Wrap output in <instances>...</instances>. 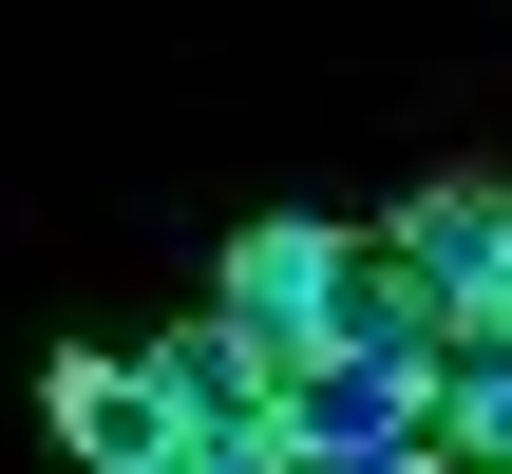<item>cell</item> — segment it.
Masks as SVG:
<instances>
[{
    "instance_id": "6da1fadb",
    "label": "cell",
    "mask_w": 512,
    "mask_h": 474,
    "mask_svg": "<svg viewBox=\"0 0 512 474\" xmlns=\"http://www.w3.org/2000/svg\"><path fill=\"white\" fill-rule=\"evenodd\" d=\"M380 285H399V228H323V209H266V228H228V323L266 342V380L285 361H323V342H361L380 323Z\"/></svg>"
},
{
    "instance_id": "7a4b0ae2",
    "label": "cell",
    "mask_w": 512,
    "mask_h": 474,
    "mask_svg": "<svg viewBox=\"0 0 512 474\" xmlns=\"http://www.w3.org/2000/svg\"><path fill=\"white\" fill-rule=\"evenodd\" d=\"M285 437L304 456H380V437H456V418H437V380L399 342H323V361H285Z\"/></svg>"
},
{
    "instance_id": "3957f363",
    "label": "cell",
    "mask_w": 512,
    "mask_h": 474,
    "mask_svg": "<svg viewBox=\"0 0 512 474\" xmlns=\"http://www.w3.org/2000/svg\"><path fill=\"white\" fill-rule=\"evenodd\" d=\"M38 418H57V456L76 474H133L171 437V399H152V361H114V342H57V380H38Z\"/></svg>"
},
{
    "instance_id": "277c9868",
    "label": "cell",
    "mask_w": 512,
    "mask_h": 474,
    "mask_svg": "<svg viewBox=\"0 0 512 474\" xmlns=\"http://www.w3.org/2000/svg\"><path fill=\"white\" fill-rule=\"evenodd\" d=\"M399 266L437 304H512V190H418L399 209Z\"/></svg>"
},
{
    "instance_id": "5b68a950",
    "label": "cell",
    "mask_w": 512,
    "mask_h": 474,
    "mask_svg": "<svg viewBox=\"0 0 512 474\" xmlns=\"http://www.w3.org/2000/svg\"><path fill=\"white\" fill-rule=\"evenodd\" d=\"M437 418H456V456H475V474H512V323H494V304L456 323V361H437Z\"/></svg>"
},
{
    "instance_id": "8992f818",
    "label": "cell",
    "mask_w": 512,
    "mask_h": 474,
    "mask_svg": "<svg viewBox=\"0 0 512 474\" xmlns=\"http://www.w3.org/2000/svg\"><path fill=\"white\" fill-rule=\"evenodd\" d=\"M304 474H437V437H380V456H304Z\"/></svg>"
},
{
    "instance_id": "52a82bcc",
    "label": "cell",
    "mask_w": 512,
    "mask_h": 474,
    "mask_svg": "<svg viewBox=\"0 0 512 474\" xmlns=\"http://www.w3.org/2000/svg\"><path fill=\"white\" fill-rule=\"evenodd\" d=\"M133 474H247V456H209V437H152V456H133Z\"/></svg>"
}]
</instances>
